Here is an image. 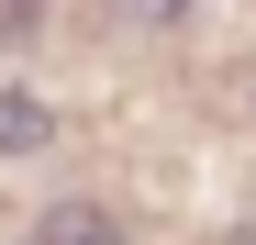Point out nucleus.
<instances>
[{
    "label": "nucleus",
    "instance_id": "f257e3e1",
    "mask_svg": "<svg viewBox=\"0 0 256 245\" xmlns=\"http://www.w3.org/2000/svg\"><path fill=\"white\" fill-rule=\"evenodd\" d=\"M34 245H122V223L100 200H45V212H34Z\"/></svg>",
    "mask_w": 256,
    "mask_h": 245
},
{
    "label": "nucleus",
    "instance_id": "f03ea898",
    "mask_svg": "<svg viewBox=\"0 0 256 245\" xmlns=\"http://www.w3.org/2000/svg\"><path fill=\"white\" fill-rule=\"evenodd\" d=\"M45 134H56V122H45V100H34V90H0V145L22 156V145H45Z\"/></svg>",
    "mask_w": 256,
    "mask_h": 245
},
{
    "label": "nucleus",
    "instance_id": "39448f33",
    "mask_svg": "<svg viewBox=\"0 0 256 245\" xmlns=\"http://www.w3.org/2000/svg\"><path fill=\"white\" fill-rule=\"evenodd\" d=\"M223 245H256V223H234V234H223Z\"/></svg>",
    "mask_w": 256,
    "mask_h": 245
},
{
    "label": "nucleus",
    "instance_id": "20e7f679",
    "mask_svg": "<svg viewBox=\"0 0 256 245\" xmlns=\"http://www.w3.org/2000/svg\"><path fill=\"white\" fill-rule=\"evenodd\" d=\"M122 12H145V22H178V12H190V0H122Z\"/></svg>",
    "mask_w": 256,
    "mask_h": 245
},
{
    "label": "nucleus",
    "instance_id": "7ed1b4c3",
    "mask_svg": "<svg viewBox=\"0 0 256 245\" xmlns=\"http://www.w3.org/2000/svg\"><path fill=\"white\" fill-rule=\"evenodd\" d=\"M45 12H56V0H0V45H12V34H34Z\"/></svg>",
    "mask_w": 256,
    "mask_h": 245
}]
</instances>
